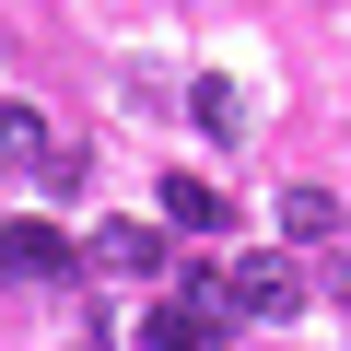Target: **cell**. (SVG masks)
Listing matches in <instances>:
<instances>
[{
  "mask_svg": "<svg viewBox=\"0 0 351 351\" xmlns=\"http://www.w3.org/2000/svg\"><path fill=\"white\" fill-rule=\"evenodd\" d=\"M71 258H82L94 281H164V258H176V246H164V223H94Z\"/></svg>",
  "mask_w": 351,
  "mask_h": 351,
  "instance_id": "cell-2",
  "label": "cell"
},
{
  "mask_svg": "<svg viewBox=\"0 0 351 351\" xmlns=\"http://www.w3.org/2000/svg\"><path fill=\"white\" fill-rule=\"evenodd\" d=\"M0 176H71V141H47V117L36 106H0Z\"/></svg>",
  "mask_w": 351,
  "mask_h": 351,
  "instance_id": "cell-4",
  "label": "cell"
},
{
  "mask_svg": "<svg viewBox=\"0 0 351 351\" xmlns=\"http://www.w3.org/2000/svg\"><path fill=\"white\" fill-rule=\"evenodd\" d=\"M234 199L211 188V176H164V234H223Z\"/></svg>",
  "mask_w": 351,
  "mask_h": 351,
  "instance_id": "cell-6",
  "label": "cell"
},
{
  "mask_svg": "<svg viewBox=\"0 0 351 351\" xmlns=\"http://www.w3.org/2000/svg\"><path fill=\"white\" fill-rule=\"evenodd\" d=\"M281 234H293V246H328V234H339V199H328V188H281Z\"/></svg>",
  "mask_w": 351,
  "mask_h": 351,
  "instance_id": "cell-8",
  "label": "cell"
},
{
  "mask_svg": "<svg viewBox=\"0 0 351 351\" xmlns=\"http://www.w3.org/2000/svg\"><path fill=\"white\" fill-rule=\"evenodd\" d=\"M188 117H199V141H234V129H246V94L211 71V82H188Z\"/></svg>",
  "mask_w": 351,
  "mask_h": 351,
  "instance_id": "cell-7",
  "label": "cell"
},
{
  "mask_svg": "<svg viewBox=\"0 0 351 351\" xmlns=\"http://www.w3.org/2000/svg\"><path fill=\"white\" fill-rule=\"evenodd\" d=\"M328 293H339V304H351V258H339V269H328Z\"/></svg>",
  "mask_w": 351,
  "mask_h": 351,
  "instance_id": "cell-9",
  "label": "cell"
},
{
  "mask_svg": "<svg viewBox=\"0 0 351 351\" xmlns=\"http://www.w3.org/2000/svg\"><path fill=\"white\" fill-rule=\"evenodd\" d=\"M141 339H152V351H234L223 269H176V293H152V304H141Z\"/></svg>",
  "mask_w": 351,
  "mask_h": 351,
  "instance_id": "cell-1",
  "label": "cell"
},
{
  "mask_svg": "<svg viewBox=\"0 0 351 351\" xmlns=\"http://www.w3.org/2000/svg\"><path fill=\"white\" fill-rule=\"evenodd\" d=\"M223 304H234V316H304V269L258 246V258H234V269H223Z\"/></svg>",
  "mask_w": 351,
  "mask_h": 351,
  "instance_id": "cell-3",
  "label": "cell"
},
{
  "mask_svg": "<svg viewBox=\"0 0 351 351\" xmlns=\"http://www.w3.org/2000/svg\"><path fill=\"white\" fill-rule=\"evenodd\" d=\"M59 269H82L59 223H0V281H59Z\"/></svg>",
  "mask_w": 351,
  "mask_h": 351,
  "instance_id": "cell-5",
  "label": "cell"
}]
</instances>
